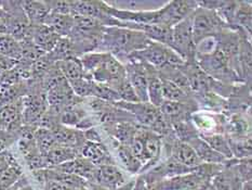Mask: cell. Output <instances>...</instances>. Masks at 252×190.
Here are the masks:
<instances>
[{"label":"cell","mask_w":252,"mask_h":190,"mask_svg":"<svg viewBox=\"0 0 252 190\" xmlns=\"http://www.w3.org/2000/svg\"><path fill=\"white\" fill-rule=\"evenodd\" d=\"M152 40L143 33L125 27H105L95 51L111 53L123 64L131 54L144 49Z\"/></svg>","instance_id":"1"},{"label":"cell","mask_w":252,"mask_h":190,"mask_svg":"<svg viewBox=\"0 0 252 190\" xmlns=\"http://www.w3.org/2000/svg\"><path fill=\"white\" fill-rule=\"evenodd\" d=\"M79 59L88 77L96 83L111 86L114 90L127 78L125 65L111 53L92 51Z\"/></svg>","instance_id":"2"},{"label":"cell","mask_w":252,"mask_h":190,"mask_svg":"<svg viewBox=\"0 0 252 190\" xmlns=\"http://www.w3.org/2000/svg\"><path fill=\"white\" fill-rule=\"evenodd\" d=\"M226 29H229L228 25L215 10L198 5L191 14V32L195 43L207 37H216Z\"/></svg>","instance_id":"3"},{"label":"cell","mask_w":252,"mask_h":190,"mask_svg":"<svg viewBox=\"0 0 252 190\" xmlns=\"http://www.w3.org/2000/svg\"><path fill=\"white\" fill-rule=\"evenodd\" d=\"M168 47L182 58L184 62L196 61L195 42L191 32V15L170 29Z\"/></svg>","instance_id":"4"},{"label":"cell","mask_w":252,"mask_h":190,"mask_svg":"<svg viewBox=\"0 0 252 190\" xmlns=\"http://www.w3.org/2000/svg\"><path fill=\"white\" fill-rule=\"evenodd\" d=\"M128 59L147 63L158 71L167 65H181L184 63L182 58L179 57L171 48L156 41H151L144 49L132 53Z\"/></svg>","instance_id":"5"},{"label":"cell","mask_w":252,"mask_h":190,"mask_svg":"<svg viewBox=\"0 0 252 190\" xmlns=\"http://www.w3.org/2000/svg\"><path fill=\"white\" fill-rule=\"evenodd\" d=\"M227 113H215L198 110L191 114L189 119L199 135L224 134L225 135Z\"/></svg>","instance_id":"6"},{"label":"cell","mask_w":252,"mask_h":190,"mask_svg":"<svg viewBox=\"0 0 252 190\" xmlns=\"http://www.w3.org/2000/svg\"><path fill=\"white\" fill-rule=\"evenodd\" d=\"M126 77L132 87L140 102H149L147 96V76L144 64L134 59H128L124 63Z\"/></svg>","instance_id":"7"},{"label":"cell","mask_w":252,"mask_h":190,"mask_svg":"<svg viewBox=\"0 0 252 190\" xmlns=\"http://www.w3.org/2000/svg\"><path fill=\"white\" fill-rule=\"evenodd\" d=\"M22 98L0 107V130L19 134L21 127L24 125Z\"/></svg>","instance_id":"8"},{"label":"cell","mask_w":252,"mask_h":190,"mask_svg":"<svg viewBox=\"0 0 252 190\" xmlns=\"http://www.w3.org/2000/svg\"><path fill=\"white\" fill-rule=\"evenodd\" d=\"M235 159L227 160L223 164L222 170L212 177L210 185L216 190H240L243 181L240 179L234 166Z\"/></svg>","instance_id":"9"},{"label":"cell","mask_w":252,"mask_h":190,"mask_svg":"<svg viewBox=\"0 0 252 190\" xmlns=\"http://www.w3.org/2000/svg\"><path fill=\"white\" fill-rule=\"evenodd\" d=\"M79 155L85 157L95 166L116 164V160L105 143H92V141L86 140L80 148Z\"/></svg>","instance_id":"10"},{"label":"cell","mask_w":252,"mask_h":190,"mask_svg":"<svg viewBox=\"0 0 252 190\" xmlns=\"http://www.w3.org/2000/svg\"><path fill=\"white\" fill-rule=\"evenodd\" d=\"M127 179L124 171L117 164H107L96 166L94 181L100 186L108 190H115L124 185Z\"/></svg>","instance_id":"11"},{"label":"cell","mask_w":252,"mask_h":190,"mask_svg":"<svg viewBox=\"0 0 252 190\" xmlns=\"http://www.w3.org/2000/svg\"><path fill=\"white\" fill-rule=\"evenodd\" d=\"M225 135L228 138L242 139L251 137L250 111L247 113L227 114Z\"/></svg>","instance_id":"12"},{"label":"cell","mask_w":252,"mask_h":190,"mask_svg":"<svg viewBox=\"0 0 252 190\" xmlns=\"http://www.w3.org/2000/svg\"><path fill=\"white\" fill-rule=\"evenodd\" d=\"M53 170H57L59 172L66 173V174H73V175L79 176L84 178L88 183H93L94 181V175L96 171V166L93 165L91 162L86 160L83 156H76L75 159L70 160L68 162H65L61 165H58L56 167H51Z\"/></svg>","instance_id":"13"},{"label":"cell","mask_w":252,"mask_h":190,"mask_svg":"<svg viewBox=\"0 0 252 190\" xmlns=\"http://www.w3.org/2000/svg\"><path fill=\"white\" fill-rule=\"evenodd\" d=\"M51 132L54 136V139H56L57 144L70 147V148H74L78 152L80 151V148L83 147L86 141L84 137V133L81 132V130L74 127L65 126V125L62 124L56 125V126L51 129Z\"/></svg>","instance_id":"14"},{"label":"cell","mask_w":252,"mask_h":190,"mask_svg":"<svg viewBox=\"0 0 252 190\" xmlns=\"http://www.w3.org/2000/svg\"><path fill=\"white\" fill-rule=\"evenodd\" d=\"M60 38L61 37L57 35L56 33L51 29H49L46 25H32L31 40L37 48H39L42 52H51Z\"/></svg>","instance_id":"15"},{"label":"cell","mask_w":252,"mask_h":190,"mask_svg":"<svg viewBox=\"0 0 252 190\" xmlns=\"http://www.w3.org/2000/svg\"><path fill=\"white\" fill-rule=\"evenodd\" d=\"M108 139L111 140V146L115 149V151H116L118 160L122 163L125 170L129 174H131V175H140L143 165H142V163L136 159L132 150L130 148V146L122 145L111 138Z\"/></svg>","instance_id":"16"},{"label":"cell","mask_w":252,"mask_h":190,"mask_svg":"<svg viewBox=\"0 0 252 190\" xmlns=\"http://www.w3.org/2000/svg\"><path fill=\"white\" fill-rule=\"evenodd\" d=\"M142 63L144 64L147 76V96H149V102L151 105L159 108L163 102L159 71L151 67L150 64L144 62Z\"/></svg>","instance_id":"17"},{"label":"cell","mask_w":252,"mask_h":190,"mask_svg":"<svg viewBox=\"0 0 252 190\" xmlns=\"http://www.w3.org/2000/svg\"><path fill=\"white\" fill-rule=\"evenodd\" d=\"M188 144L195 150L196 154L198 155L199 160L202 163H208V164H224L227 161V159H225L223 155L213 150L199 135L189 141Z\"/></svg>","instance_id":"18"},{"label":"cell","mask_w":252,"mask_h":190,"mask_svg":"<svg viewBox=\"0 0 252 190\" xmlns=\"http://www.w3.org/2000/svg\"><path fill=\"white\" fill-rule=\"evenodd\" d=\"M43 25L51 29L60 37H68L74 26V15L50 12L43 21Z\"/></svg>","instance_id":"19"},{"label":"cell","mask_w":252,"mask_h":190,"mask_svg":"<svg viewBox=\"0 0 252 190\" xmlns=\"http://www.w3.org/2000/svg\"><path fill=\"white\" fill-rule=\"evenodd\" d=\"M78 155H79V152L77 150H75L74 148H70V147H67V146L60 145V144L54 145L52 148L45 154L48 166H49L48 168L61 165L65 162H68L70 160L75 159V157Z\"/></svg>","instance_id":"20"},{"label":"cell","mask_w":252,"mask_h":190,"mask_svg":"<svg viewBox=\"0 0 252 190\" xmlns=\"http://www.w3.org/2000/svg\"><path fill=\"white\" fill-rule=\"evenodd\" d=\"M21 5L31 25L43 24V21L50 13L46 1H21Z\"/></svg>","instance_id":"21"},{"label":"cell","mask_w":252,"mask_h":190,"mask_svg":"<svg viewBox=\"0 0 252 190\" xmlns=\"http://www.w3.org/2000/svg\"><path fill=\"white\" fill-rule=\"evenodd\" d=\"M56 64L68 83L87 76L79 58H69L63 60V61H59Z\"/></svg>","instance_id":"22"},{"label":"cell","mask_w":252,"mask_h":190,"mask_svg":"<svg viewBox=\"0 0 252 190\" xmlns=\"http://www.w3.org/2000/svg\"><path fill=\"white\" fill-rule=\"evenodd\" d=\"M160 75V74H159ZM161 79V90L163 101H173V102H191L195 101L193 95H189L180 88L178 85H175L172 81H170L160 76Z\"/></svg>","instance_id":"23"},{"label":"cell","mask_w":252,"mask_h":190,"mask_svg":"<svg viewBox=\"0 0 252 190\" xmlns=\"http://www.w3.org/2000/svg\"><path fill=\"white\" fill-rule=\"evenodd\" d=\"M235 27L242 29L251 37L252 29V7L251 1H238L235 14Z\"/></svg>","instance_id":"24"},{"label":"cell","mask_w":252,"mask_h":190,"mask_svg":"<svg viewBox=\"0 0 252 190\" xmlns=\"http://www.w3.org/2000/svg\"><path fill=\"white\" fill-rule=\"evenodd\" d=\"M211 148L217 151L218 153L223 155L225 159H234L231 148H229L228 139L224 134H209V135H199Z\"/></svg>","instance_id":"25"},{"label":"cell","mask_w":252,"mask_h":190,"mask_svg":"<svg viewBox=\"0 0 252 190\" xmlns=\"http://www.w3.org/2000/svg\"><path fill=\"white\" fill-rule=\"evenodd\" d=\"M48 56L54 63L69 58H77L75 54L73 42L68 37L60 38L57 45L52 49V51L48 53Z\"/></svg>","instance_id":"26"},{"label":"cell","mask_w":252,"mask_h":190,"mask_svg":"<svg viewBox=\"0 0 252 190\" xmlns=\"http://www.w3.org/2000/svg\"><path fill=\"white\" fill-rule=\"evenodd\" d=\"M22 45L12 36L8 34L0 35V56L12 59L18 62L21 58Z\"/></svg>","instance_id":"27"},{"label":"cell","mask_w":252,"mask_h":190,"mask_svg":"<svg viewBox=\"0 0 252 190\" xmlns=\"http://www.w3.org/2000/svg\"><path fill=\"white\" fill-rule=\"evenodd\" d=\"M227 137V136H226ZM229 148H231L232 154L234 159H247L251 157L252 148H251V137L242 138V139H234L228 138Z\"/></svg>","instance_id":"28"},{"label":"cell","mask_w":252,"mask_h":190,"mask_svg":"<svg viewBox=\"0 0 252 190\" xmlns=\"http://www.w3.org/2000/svg\"><path fill=\"white\" fill-rule=\"evenodd\" d=\"M35 138L38 149H39L40 153L43 155H45L54 145H57V141L54 139L52 132L46 128L37 127L35 132Z\"/></svg>","instance_id":"29"},{"label":"cell","mask_w":252,"mask_h":190,"mask_svg":"<svg viewBox=\"0 0 252 190\" xmlns=\"http://www.w3.org/2000/svg\"><path fill=\"white\" fill-rule=\"evenodd\" d=\"M24 175L23 170L20 164L10 165L8 168L1 173L0 175V188L1 189H8L12 186L19 179Z\"/></svg>","instance_id":"30"},{"label":"cell","mask_w":252,"mask_h":190,"mask_svg":"<svg viewBox=\"0 0 252 190\" xmlns=\"http://www.w3.org/2000/svg\"><path fill=\"white\" fill-rule=\"evenodd\" d=\"M234 166L236 168L238 175L242 179L243 183L251 182L252 177V164H251V157H247V159H235Z\"/></svg>","instance_id":"31"},{"label":"cell","mask_w":252,"mask_h":190,"mask_svg":"<svg viewBox=\"0 0 252 190\" xmlns=\"http://www.w3.org/2000/svg\"><path fill=\"white\" fill-rule=\"evenodd\" d=\"M46 3L49 10H50V12L52 13L72 14V5H70V1H64V0H48Z\"/></svg>","instance_id":"32"},{"label":"cell","mask_w":252,"mask_h":190,"mask_svg":"<svg viewBox=\"0 0 252 190\" xmlns=\"http://www.w3.org/2000/svg\"><path fill=\"white\" fill-rule=\"evenodd\" d=\"M16 140H18L16 134L7 132V130H0V155L9 151L10 147L16 144Z\"/></svg>","instance_id":"33"},{"label":"cell","mask_w":252,"mask_h":190,"mask_svg":"<svg viewBox=\"0 0 252 190\" xmlns=\"http://www.w3.org/2000/svg\"><path fill=\"white\" fill-rule=\"evenodd\" d=\"M41 188L42 190H77V189L70 188L66 186V185H64L60 182L51 181V179H48V181L43 183Z\"/></svg>","instance_id":"34"},{"label":"cell","mask_w":252,"mask_h":190,"mask_svg":"<svg viewBox=\"0 0 252 190\" xmlns=\"http://www.w3.org/2000/svg\"><path fill=\"white\" fill-rule=\"evenodd\" d=\"M16 63L18 62L14 61L12 59L0 56V76H2L5 72H8V71L12 70L16 65Z\"/></svg>","instance_id":"35"},{"label":"cell","mask_w":252,"mask_h":190,"mask_svg":"<svg viewBox=\"0 0 252 190\" xmlns=\"http://www.w3.org/2000/svg\"><path fill=\"white\" fill-rule=\"evenodd\" d=\"M135 178L129 179V181H127L124 185H122V186L116 188L115 190H133L134 185H135Z\"/></svg>","instance_id":"36"},{"label":"cell","mask_w":252,"mask_h":190,"mask_svg":"<svg viewBox=\"0 0 252 190\" xmlns=\"http://www.w3.org/2000/svg\"><path fill=\"white\" fill-rule=\"evenodd\" d=\"M145 186V182L144 179L142 178L141 175H138L135 178V185H134V188L133 190H143Z\"/></svg>","instance_id":"37"},{"label":"cell","mask_w":252,"mask_h":190,"mask_svg":"<svg viewBox=\"0 0 252 190\" xmlns=\"http://www.w3.org/2000/svg\"><path fill=\"white\" fill-rule=\"evenodd\" d=\"M8 27H7V18H0V35L7 34Z\"/></svg>","instance_id":"38"},{"label":"cell","mask_w":252,"mask_h":190,"mask_svg":"<svg viewBox=\"0 0 252 190\" xmlns=\"http://www.w3.org/2000/svg\"><path fill=\"white\" fill-rule=\"evenodd\" d=\"M143 190H162V189L159 182V183H154V184H145Z\"/></svg>","instance_id":"39"},{"label":"cell","mask_w":252,"mask_h":190,"mask_svg":"<svg viewBox=\"0 0 252 190\" xmlns=\"http://www.w3.org/2000/svg\"><path fill=\"white\" fill-rule=\"evenodd\" d=\"M87 190H108V189L104 188V187L100 186V185H97L95 183H88Z\"/></svg>","instance_id":"40"},{"label":"cell","mask_w":252,"mask_h":190,"mask_svg":"<svg viewBox=\"0 0 252 190\" xmlns=\"http://www.w3.org/2000/svg\"><path fill=\"white\" fill-rule=\"evenodd\" d=\"M20 190H35L34 189V187L32 186V185L29 183V184H26V185H24L23 187H22Z\"/></svg>","instance_id":"41"},{"label":"cell","mask_w":252,"mask_h":190,"mask_svg":"<svg viewBox=\"0 0 252 190\" xmlns=\"http://www.w3.org/2000/svg\"><path fill=\"white\" fill-rule=\"evenodd\" d=\"M205 190H216V189H215V188H213V187L211 186V185H209V186H208V187H207V188H206Z\"/></svg>","instance_id":"42"},{"label":"cell","mask_w":252,"mask_h":190,"mask_svg":"<svg viewBox=\"0 0 252 190\" xmlns=\"http://www.w3.org/2000/svg\"><path fill=\"white\" fill-rule=\"evenodd\" d=\"M0 190H4V189H1V188H0Z\"/></svg>","instance_id":"43"}]
</instances>
